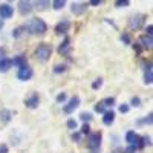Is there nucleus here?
I'll return each mask as SVG.
<instances>
[{
	"label": "nucleus",
	"mask_w": 153,
	"mask_h": 153,
	"mask_svg": "<svg viewBox=\"0 0 153 153\" xmlns=\"http://www.w3.org/2000/svg\"><path fill=\"white\" fill-rule=\"evenodd\" d=\"M26 31H29L31 34H37V35H43V34H46V31H48V25L42 20V19H38V17H35V19H31L28 23H26Z\"/></svg>",
	"instance_id": "nucleus-1"
},
{
	"label": "nucleus",
	"mask_w": 153,
	"mask_h": 153,
	"mask_svg": "<svg viewBox=\"0 0 153 153\" xmlns=\"http://www.w3.org/2000/svg\"><path fill=\"white\" fill-rule=\"evenodd\" d=\"M51 54H52V48H51L49 45H40L35 49V58L38 61H42V63L48 61Z\"/></svg>",
	"instance_id": "nucleus-2"
},
{
	"label": "nucleus",
	"mask_w": 153,
	"mask_h": 153,
	"mask_svg": "<svg viewBox=\"0 0 153 153\" xmlns=\"http://www.w3.org/2000/svg\"><path fill=\"white\" fill-rule=\"evenodd\" d=\"M87 146H89V149H91L92 152H98V149H100V146H101V133L100 132H95V133H92L91 135V138H89V143H87Z\"/></svg>",
	"instance_id": "nucleus-3"
},
{
	"label": "nucleus",
	"mask_w": 153,
	"mask_h": 153,
	"mask_svg": "<svg viewBox=\"0 0 153 153\" xmlns=\"http://www.w3.org/2000/svg\"><path fill=\"white\" fill-rule=\"evenodd\" d=\"M144 20H146V16H143V14H139V16H133V17L129 20V26H130L132 29H139V28L143 26Z\"/></svg>",
	"instance_id": "nucleus-4"
},
{
	"label": "nucleus",
	"mask_w": 153,
	"mask_h": 153,
	"mask_svg": "<svg viewBox=\"0 0 153 153\" xmlns=\"http://www.w3.org/2000/svg\"><path fill=\"white\" fill-rule=\"evenodd\" d=\"M78 106H80V98H78V97H72V98L69 100V103L63 107V110H65V113H72Z\"/></svg>",
	"instance_id": "nucleus-5"
},
{
	"label": "nucleus",
	"mask_w": 153,
	"mask_h": 153,
	"mask_svg": "<svg viewBox=\"0 0 153 153\" xmlns=\"http://www.w3.org/2000/svg\"><path fill=\"white\" fill-rule=\"evenodd\" d=\"M32 75H34L32 69H31V68H28V66H25V68H22V69L19 71L17 78H19V80H22V81H28V80H31V76H32Z\"/></svg>",
	"instance_id": "nucleus-6"
},
{
	"label": "nucleus",
	"mask_w": 153,
	"mask_h": 153,
	"mask_svg": "<svg viewBox=\"0 0 153 153\" xmlns=\"http://www.w3.org/2000/svg\"><path fill=\"white\" fill-rule=\"evenodd\" d=\"M12 14H14V9H12L11 5H8V3L0 5V17L2 19H11Z\"/></svg>",
	"instance_id": "nucleus-7"
},
{
	"label": "nucleus",
	"mask_w": 153,
	"mask_h": 153,
	"mask_svg": "<svg viewBox=\"0 0 153 153\" xmlns=\"http://www.w3.org/2000/svg\"><path fill=\"white\" fill-rule=\"evenodd\" d=\"M38 103H40V98H38V95L37 94H32L26 101H25V104H26V107H29V109H37V106H38Z\"/></svg>",
	"instance_id": "nucleus-8"
},
{
	"label": "nucleus",
	"mask_w": 153,
	"mask_h": 153,
	"mask_svg": "<svg viewBox=\"0 0 153 153\" xmlns=\"http://www.w3.org/2000/svg\"><path fill=\"white\" fill-rule=\"evenodd\" d=\"M69 28H71V23L68 20H63V22H60L55 26V32L57 34H66L69 31Z\"/></svg>",
	"instance_id": "nucleus-9"
},
{
	"label": "nucleus",
	"mask_w": 153,
	"mask_h": 153,
	"mask_svg": "<svg viewBox=\"0 0 153 153\" xmlns=\"http://www.w3.org/2000/svg\"><path fill=\"white\" fill-rule=\"evenodd\" d=\"M19 9L22 14H29L32 11V3L31 2H19Z\"/></svg>",
	"instance_id": "nucleus-10"
},
{
	"label": "nucleus",
	"mask_w": 153,
	"mask_h": 153,
	"mask_svg": "<svg viewBox=\"0 0 153 153\" xmlns=\"http://www.w3.org/2000/svg\"><path fill=\"white\" fill-rule=\"evenodd\" d=\"M11 63H12L14 66H19V68L22 69V68L26 66V57H25V55H17L14 60H11Z\"/></svg>",
	"instance_id": "nucleus-11"
},
{
	"label": "nucleus",
	"mask_w": 153,
	"mask_h": 153,
	"mask_svg": "<svg viewBox=\"0 0 153 153\" xmlns=\"http://www.w3.org/2000/svg\"><path fill=\"white\" fill-rule=\"evenodd\" d=\"M72 12H74V14L75 16H80L81 14V12L86 9V3H72Z\"/></svg>",
	"instance_id": "nucleus-12"
},
{
	"label": "nucleus",
	"mask_w": 153,
	"mask_h": 153,
	"mask_svg": "<svg viewBox=\"0 0 153 153\" xmlns=\"http://www.w3.org/2000/svg\"><path fill=\"white\" fill-rule=\"evenodd\" d=\"M11 66H12V63H11L9 58H2L0 60V72H8Z\"/></svg>",
	"instance_id": "nucleus-13"
},
{
	"label": "nucleus",
	"mask_w": 153,
	"mask_h": 153,
	"mask_svg": "<svg viewBox=\"0 0 153 153\" xmlns=\"http://www.w3.org/2000/svg\"><path fill=\"white\" fill-rule=\"evenodd\" d=\"M144 81H146V84H152V81H153V76H152V63H147L146 65V76H144Z\"/></svg>",
	"instance_id": "nucleus-14"
},
{
	"label": "nucleus",
	"mask_w": 153,
	"mask_h": 153,
	"mask_svg": "<svg viewBox=\"0 0 153 153\" xmlns=\"http://www.w3.org/2000/svg\"><path fill=\"white\" fill-rule=\"evenodd\" d=\"M113 120H115V113H113L112 110H109V112H104V117H103V123H104L106 126H110V124L113 123Z\"/></svg>",
	"instance_id": "nucleus-15"
},
{
	"label": "nucleus",
	"mask_w": 153,
	"mask_h": 153,
	"mask_svg": "<svg viewBox=\"0 0 153 153\" xmlns=\"http://www.w3.org/2000/svg\"><path fill=\"white\" fill-rule=\"evenodd\" d=\"M139 42H141V45H143L146 49H152V43H153L152 37H149V35H143V37H139Z\"/></svg>",
	"instance_id": "nucleus-16"
},
{
	"label": "nucleus",
	"mask_w": 153,
	"mask_h": 153,
	"mask_svg": "<svg viewBox=\"0 0 153 153\" xmlns=\"http://www.w3.org/2000/svg\"><path fill=\"white\" fill-rule=\"evenodd\" d=\"M69 46H71V40L66 37V38H65V42H63V43L60 45L58 52H60V54H66V52H68V49H69Z\"/></svg>",
	"instance_id": "nucleus-17"
},
{
	"label": "nucleus",
	"mask_w": 153,
	"mask_h": 153,
	"mask_svg": "<svg viewBox=\"0 0 153 153\" xmlns=\"http://www.w3.org/2000/svg\"><path fill=\"white\" fill-rule=\"evenodd\" d=\"M25 32H26V28H25V26H19V28H16L14 31H12V37H14V38H20V37L25 35Z\"/></svg>",
	"instance_id": "nucleus-18"
},
{
	"label": "nucleus",
	"mask_w": 153,
	"mask_h": 153,
	"mask_svg": "<svg viewBox=\"0 0 153 153\" xmlns=\"http://www.w3.org/2000/svg\"><path fill=\"white\" fill-rule=\"evenodd\" d=\"M11 115H12V112L11 110H2V112H0V117H2V121L3 123H8L9 120H11Z\"/></svg>",
	"instance_id": "nucleus-19"
},
{
	"label": "nucleus",
	"mask_w": 153,
	"mask_h": 153,
	"mask_svg": "<svg viewBox=\"0 0 153 153\" xmlns=\"http://www.w3.org/2000/svg\"><path fill=\"white\" fill-rule=\"evenodd\" d=\"M52 5H54L55 9H61L63 6L66 5V2H65V0H55V2H52Z\"/></svg>",
	"instance_id": "nucleus-20"
},
{
	"label": "nucleus",
	"mask_w": 153,
	"mask_h": 153,
	"mask_svg": "<svg viewBox=\"0 0 153 153\" xmlns=\"http://www.w3.org/2000/svg\"><path fill=\"white\" fill-rule=\"evenodd\" d=\"M101 103H103L104 104V107H107V106H113L115 104V98H106V100H103V101H101Z\"/></svg>",
	"instance_id": "nucleus-21"
},
{
	"label": "nucleus",
	"mask_w": 153,
	"mask_h": 153,
	"mask_svg": "<svg viewBox=\"0 0 153 153\" xmlns=\"http://www.w3.org/2000/svg\"><path fill=\"white\" fill-rule=\"evenodd\" d=\"M129 5H130L129 0H118V2H115V6H118V8H121V6H129Z\"/></svg>",
	"instance_id": "nucleus-22"
},
{
	"label": "nucleus",
	"mask_w": 153,
	"mask_h": 153,
	"mask_svg": "<svg viewBox=\"0 0 153 153\" xmlns=\"http://www.w3.org/2000/svg\"><path fill=\"white\" fill-rule=\"evenodd\" d=\"M80 118H81L83 121H91V120H92V115L87 113V112H83V113L80 115Z\"/></svg>",
	"instance_id": "nucleus-23"
},
{
	"label": "nucleus",
	"mask_w": 153,
	"mask_h": 153,
	"mask_svg": "<svg viewBox=\"0 0 153 153\" xmlns=\"http://www.w3.org/2000/svg\"><path fill=\"white\" fill-rule=\"evenodd\" d=\"M121 42H123L124 45H130V37H129V34H123V35H121Z\"/></svg>",
	"instance_id": "nucleus-24"
},
{
	"label": "nucleus",
	"mask_w": 153,
	"mask_h": 153,
	"mask_svg": "<svg viewBox=\"0 0 153 153\" xmlns=\"http://www.w3.org/2000/svg\"><path fill=\"white\" fill-rule=\"evenodd\" d=\"M95 110H97V112H100V113H104V112H106V107H104V104H103V103H98V104L95 106Z\"/></svg>",
	"instance_id": "nucleus-25"
},
{
	"label": "nucleus",
	"mask_w": 153,
	"mask_h": 153,
	"mask_svg": "<svg viewBox=\"0 0 153 153\" xmlns=\"http://www.w3.org/2000/svg\"><path fill=\"white\" fill-rule=\"evenodd\" d=\"M65 71H66V66H65V65H58V66H55V68H54V72H55V74L65 72Z\"/></svg>",
	"instance_id": "nucleus-26"
},
{
	"label": "nucleus",
	"mask_w": 153,
	"mask_h": 153,
	"mask_svg": "<svg viewBox=\"0 0 153 153\" xmlns=\"http://www.w3.org/2000/svg\"><path fill=\"white\" fill-rule=\"evenodd\" d=\"M66 126L69 127V129L75 130V129H76V121H75V120H69V121L66 123Z\"/></svg>",
	"instance_id": "nucleus-27"
},
{
	"label": "nucleus",
	"mask_w": 153,
	"mask_h": 153,
	"mask_svg": "<svg viewBox=\"0 0 153 153\" xmlns=\"http://www.w3.org/2000/svg\"><path fill=\"white\" fill-rule=\"evenodd\" d=\"M101 86H103V80H101V78H98V80H95V81L92 83V87H94V89H100Z\"/></svg>",
	"instance_id": "nucleus-28"
},
{
	"label": "nucleus",
	"mask_w": 153,
	"mask_h": 153,
	"mask_svg": "<svg viewBox=\"0 0 153 153\" xmlns=\"http://www.w3.org/2000/svg\"><path fill=\"white\" fill-rule=\"evenodd\" d=\"M139 104H141V100H139L138 97H133V98H132V106H135V107H138Z\"/></svg>",
	"instance_id": "nucleus-29"
},
{
	"label": "nucleus",
	"mask_w": 153,
	"mask_h": 153,
	"mask_svg": "<svg viewBox=\"0 0 153 153\" xmlns=\"http://www.w3.org/2000/svg\"><path fill=\"white\" fill-rule=\"evenodd\" d=\"M89 132H91V127H89V124H86V123H84V126L81 127V133H83V135H86V133H89Z\"/></svg>",
	"instance_id": "nucleus-30"
},
{
	"label": "nucleus",
	"mask_w": 153,
	"mask_h": 153,
	"mask_svg": "<svg viewBox=\"0 0 153 153\" xmlns=\"http://www.w3.org/2000/svg\"><path fill=\"white\" fill-rule=\"evenodd\" d=\"M48 5H49V2H37V8L38 9H45Z\"/></svg>",
	"instance_id": "nucleus-31"
},
{
	"label": "nucleus",
	"mask_w": 153,
	"mask_h": 153,
	"mask_svg": "<svg viewBox=\"0 0 153 153\" xmlns=\"http://www.w3.org/2000/svg\"><path fill=\"white\" fill-rule=\"evenodd\" d=\"M65 100H66V94H60V95H57V103H63Z\"/></svg>",
	"instance_id": "nucleus-32"
},
{
	"label": "nucleus",
	"mask_w": 153,
	"mask_h": 153,
	"mask_svg": "<svg viewBox=\"0 0 153 153\" xmlns=\"http://www.w3.org/2000/svg\"><path fill=\"white\" fill-rule=\"evenodd\" d=\"M120 112L121 113H127V112H129V106H127V104H121L120 106Z\"/></svg>",
	"instance_id": "nucleus-33"
},
{
	"label": "nucleus",
	"mask_w": 153,
	"mask_h": 153,
	"mask_svg": "<svg viewBox=\"0 0 153 153\" xmlns=\"http://www.w3.org/2000/svg\"><path fill=\"white\" fill-rule=\"evenodd\" d=\"M146 35H149V37H152V34H153V26H152V25H149V26H147V29H146Z\"/></svg>",
	"instance_id": "nucleus-34"
},
{
	"label": "nucleus",
	"mask_w": 153,
	"mask_h": 153,
	"mask_svg": "<svg viewBox=\"0 0 153 153\" xmlns=\"http://www.w3.org/2000/svg\"><path fill=\"white\" fill-rule=\"evenodd\" d=\"M0 153H8V146H6V144L0 146Z\"/></svg>",
	"instance_id": "nucleus-35"
},
{
	"label": "nucleus",
	"mask_w": 153,
	"mask_h": 153,
	"mask_svg": "<svg viewBox=\"0 0 153 153\" xmlns=\"http://www.w3.org/2000/svg\"><path fill=\"white\" fill-rule=\"evenodd\" d=\"M141 123H146V124H152V113H149V117L146 120H143Z\"/></svg>",
	"instance_id": "nucleus-36"
},
{
	"label": "nucleus",
	"mask_w": 153,
	"mask_h": 153,
	"mask_svg": "<svg viewBox=\"0 0 153 153\" xmlns=\"http://www.w3.org/2000/svg\"><path fill=\"white\" fill-rule=\"evenodd\" d=\"M80 133H72V139H74V141H76V143H78L80 141Z\"/></svg>",
	"instance_id": "nucleus-37"
},
{
	"label": "nucleus",
	"mask_w": 153,
	"mask_h": 153,
	"mask_svg": "<svg viewBox=\"0 0 153 153\" xmlns=\"http://www.w3.org/2000/svg\"><path fill=\"white\" fill-rule=\"evenodd\" d=\"M91 5L92 6H98V5H101V0H91Z\"/></svg>",
	"instance_id": "nucleus-38"
},
{
	"label": "nucleus",
	"mask_w": 153,
	"mask_h": 153,
	"mask_svg": "<svg viewBox=\"0 0 153 153\" xmlns=\"http://www.w3.org/2000/svg\"><path fill=\"white\" fill-rule=\"evenodd\" d=\"M135 49H136V52H138V54H141V51H143V48L139 46V45H135Z\"/></svg>",
	"instance_id": "nucleus-39"
},
{
	"label": "nucleus",
	"mask_w": 153,
	"mask_h": 153,
	"mask_svg": "<svg viewBox=\"0 0 153 153\" xmlns=\"http://www.w3.org/2000/svg\"><path fill=\"white\" fill-rule=\"evenodd\" d=\"M135 150H136V149H135V147H132V146H130V147H129V149H127V150H126V153H133V152H135Z\"/></svg>",
	"instance_id": "nucleus-40"
},
{
	"label": "nucleus",
	"mask_w": 153,
	"mask_h": 153,
	"mask_svg": "<svg viewBox=\"0 0 153 153\" xmlns=\"http://www.w3.org/2000/svg\"><path fill=\"white\" fill-rule=\"evenodd\" d=\"M2 28H3V20L0 19V29H2Z\"/></svg>",
	"instance_id": "nucleus-41"
}]
</instances>
